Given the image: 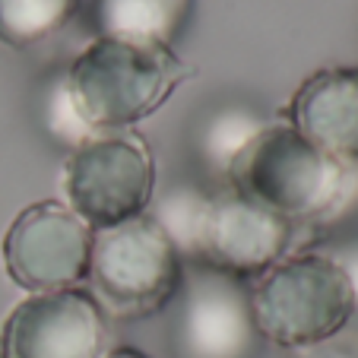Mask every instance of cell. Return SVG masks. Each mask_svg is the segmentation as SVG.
<instances>
[{
    "instance_id": "obj_1",
    "label": "cell",
    "mask_w": 358,
    "mask_h": 358,
    "mask_svg": "<svg viewBox=\"0 0 358 358\" xmlns=\"http://www.w3.org/2000/svg\"><path fill=\"white\" fill-rule=\"evenodd\" d=\"M225 178L231 190L298 229L339 216L358 190V165L330 159L282 117L266 121Z\"/></svg>"
},
{
    "instance_id": "obj_2",
    "label": "cell",
    "mask_w": 358,
    "mask_h": 358,
    "mask_svg": "<svg viewBox=\"0 0 358 358\" xmlns=\"http://www.w3.org/2000/svg\"><path fill=\"white\" fill-rule=\"evenodd\" d=\"M190 76L171 48L99 35L70 64L64 92L92 134H111L152 117Z\"/></svg>"
},
{
    "instance_id": "obj_3",
    "label": "cell",
    "mask_w": 358,
    "mask_h": 358,
    "mask_svg": "<svg viewBox=\"0 0 358 358\" xmlns=\"http://www.w3.org/2000/svg\"><path fill=\"white\" fill-rule=\"evenodd\" d=\"M257 336L279 349H311L349 327L355 298L330 254H289L248 285Z\"/></svg>"
},
{
    "instance_id": "obj_4",
    "label": "cell",
    "mask_w": 358,
    "mask_h": 358,
    "mask_svg": "<svg viewBox=\"0 0 358 358\" xmlns=\"http://www.w3.org/2000/svg\"><path fill=\"white\" fill-rule=\"evenodd\" d=\"M86 282L108 317L143 320L178 298L184 257L162 225L143 213L115 229L95 231Z\"/></svg>"
},
{
    "instance_id": "obj_5",
    "label": "cell",
    "mask_w": 358,
    "mask_h": 358,
    "mask_svg": "<svg viewBox=\"0 0 358 358\" xmlns=\"http://www.w3.org/2000/svg\"><path fill=\"white\" fill-rule=\"evenodd\" d=\"M64 196L92 231L149 213L156 196V162L146 140L130 130H111L73 146L64 165Z\"/></svg>"
},
{
    "instance_id": "obj_6",
    "label": "cell",
    "mask_w": 358,
    "mask_h": 358,
    "mask_svg": "<svg viewBox=\"0 0 358 358\" xmlns=\"http://www.w3.org/2000/svg\"><path fill=\"white\" fill-rule=\"evenodd\" d=\"M95 231L61 200H38L16 213L3 235L7 276L29 295L80 289L89 276Z\"/></svg>"
},
{
    "instance_id": "obj_7",
    "label": "cell",
    "mask_w": 358,
    "mask_h": 358,
    "mask_svg": "<svg viewBox=\"0 0 358 358\" xmlns=\"http://www.w3.org/2000/svg\"><path fill=\"white\" fill-rule=\"evenodd\" d=\"M108 314L89 289L26 295L0 324V358H101Z\"/></svg>"
},
{
    "instance_id": "obj_8",
    "label": "cell",
    "mask_w": 358,
    "mask_h": 358,
    "mask_svg": "<svg viewBox=\"0 0 358 358\" xmlns=\"http://www.w3.org/2000/svg\"><path fill=\"white\" fill-rule=\"evenodd\" d=\"M298 225L257 206L238 190L210 194L196 229L194 260L235 279H257L289 257Z\"/></svg>"
},
{
    "instance_id": "obj_9",
    "label": "cell",
    "mask_w": 358,
    "mask_h": 358,
    "mask_svg": "<svg viewBox=\"0 0 358 358\" xmlns=\"http://www.w3.org/2000/svg\"><path fill=\"white\" fill-rule=\"evenodd\" d=\"M181 311L175 320L178 358H250L257 327L248 285L213 266H184Z\"/></svg>"
},
{
    "instance_id": "obj_10",
    "label": "cell",
    "mask_w": 358,
    "mask_h": 358,
    "mask_svg": "<svg viewBox=\"0 0 358 358\" xmlns=\"http://www.w3.org/2000/svg\"><path fill=\"white\" fill-rule=\"evenodd\" d=\"M282 121L330 159L358 165V67L311 73L289 99Z\"/></svg>"
},
{
    "instance_id": "obj_11",
    "label": "cell",
    "mask_w": 358,
    "mask_h": 358,
    "mask_svg": "<svg viewBox=\"0 0 358 358\" xmlns=\"http://www.w3.org/2000/svg\"><path fill=\"white\" fill-rule=\"evenodd\" d=\"M190 10L194 0H95V26L105 38L171 48Z\"/></svg>"
},
{
    "instance_id": "obj_12",
    "label": "cell",
    "mask_w": 358,
    "mask_h": 358,
    "mask_svg": "<svg viewBox=\"0 0 358 358\" xmlns=\"http://www.w3.org/2000/svg\"><path fill=\"white\" fill-rule=\"evenodd\" d=\"M80 10V0H0V45L32 48L57 35Z\"/></svg>"
},
{
    "instance_id": "obj_13",
    "label": "cell",
    "mask_w": 358,
    "mask_h": 358,
    "mask_svg": "<svg viewBox=\"0 0 358 358\" xmlns=\"http://www.w3.org/2000/svg\"><path fill=\"white\" fill-rule=\"evenodd\" d=\"M266 127V121L260 115L248 108H222L206 121L203 127V136H200V152L206 159L216 175H225L229 165L235 162V156L248 146L260 130Z\"/></svg>"
},
{
    "instance_id": "obj_14",
    "label": "cell",
    "mask_w": 358,
    "mask_h": 358,
    "mask_svg": "<svg viewBox=\"0 0 358 358\" xmlns=\"http://www.w3.org/2000/svg\"><path fill=\"white\" fill-rule=\"evenodd\" d=\"M206 200H210V194H203V190H196V187H175L171 194H165L162 200L156 203V210L149 213V216L165 229V235L175 241V248L181 250L184 264H187V257L194 260L196 229H200Z\"/></svg>"
},
{
    "instance_id": "obj_15",
    "label": "cell",
    "mask_w": 358,
    "mask_h": 358,
    "mask_svg": "<svg viewBox=\"0 0 358 358\" xmlns=\"http://www.w3.org/2000/svg\"><path fill=\"white\" fill-rule=\"evenodd\" d=\"M295 358H358V333H336L333 339L311 349H301Z\"/></svg>"
},
{
    "instance_id": "obj_16",
    "label": "cell",
    "mask_w": 358,
    "mask_h": 358,
    "mask_svg": "<svg viewBox=\"0 0 358 358\" xmlns=\"http://www.w3.org/2000/svg\"><path fill=\"white\" fill-rule=\"evenodd\" d=\"M339 266L345 270L349 276V285H352V298H355V311H358V248H349L345 254H339Z\"/></svg>"
},
{
    "instance_id": "obj_17",
    "label": "cell",
    "mask_w": 358,
    "mask_h": 358,
    "mask_svg": "<svg viewBox=\"0 0 358 358\" xmlns=\"http://www.w3.org/2000/svg\"><path fill=\"white\" fill-rule=\"evenodd\" d=\"M101 358H149V355L140 349H130V345H117V349H108Z\"/></svg>"
}]
</instances>
